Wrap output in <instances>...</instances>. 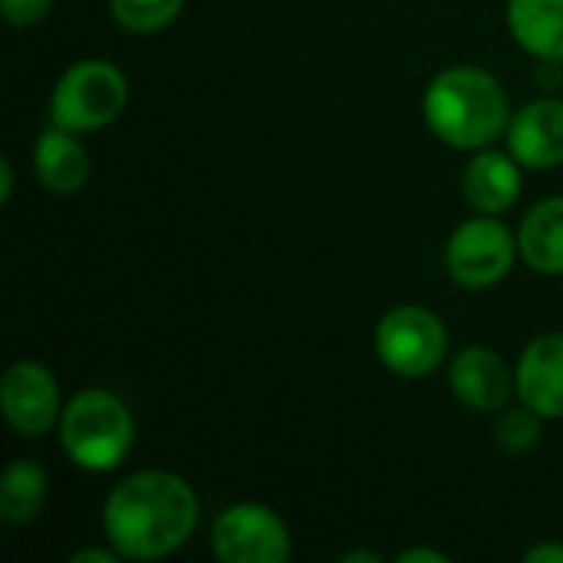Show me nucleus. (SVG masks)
Wrapping results in <instances>:
<instances>
[{
	"mask_svg": "<svg viewBox=\"0 0 563 563\" xmlns=\"http://www.w3.org/2000/svg\"><path fill=\"white\" fill-rule=\"evenodd\" d=\"M449 389L475 412H505L511 396H518L515 373L492 346H465L455 353L449 363Z\"/></svg>",
	"mask_w": 563,
	"mask_h": 563,
	"instance_id": "obj_9",
	"label": "nucleus"
},
{
	"mask_svg": "<svg viewBox=\"0 0 563 563\" xmlns=\"http://www.w3.org/2000/svg\"><path fill=\"white\" fill-rule=\"evenodd\" d=\"M399 563H449V554L429 551V548H409L399 554Z\"/></svg>",
	"mask_w": 563,
	"mask_h": 563,
	"instance_id": "obj_22",
	"label": "nucleus"
},
{
	"mask_svg": "<svg viewBox=\"0 0 563 563\" xmlns=\"http://www.w3.org/2000/svg\"><path fill=\"white\" fill-rule=\"evenodd\" d=\"M201 521L195 488L162 468L122 478L102 505V531L122 561H162L191 541Z\"/></svg>",
	"mask_w": 563,
	"mask_h": 563,
	"instance_id": "obj_1",
	"label": "nucleus"
},
{
	"mask_svg": "<svg viewBox=\"0 0 563 563\" xmlns=\"http://www.w3.org/2000/svg\"><path fill=\"white\" fill-rule=\"evenodd\" d=\"M508 30L531 56L563 63V0H508Z\"/></svg>",
	"mask_w": 563,
	"mask_h": 563,
	"instance_id": "obj_15",
	"label": "nucleus"
},
{
	"mask_svg": "<svg viewBox=\"0 0 563 563\" xmlns=\"http://www.w3.org/2000/svg\"><path fill=\"white\" fill-rule=\"evenodd\" d=\"M544 432V416L534 412L531 406H518V409H505L501 422H498V445L508 455H525L528 449H534L541 442Z\"/></svg>",
	"mask_w": 563,
	"mask_h": 563,
	"instance_id": "obj_18",
	"label": "nucleus"
},
{
	"mask_svg": "<svg viewBox=\"0 0 563 563\" xmlns=\"http://www.w3.org/2000/svg\"><path fill=\"white\" fill-rule=\"evenodd\" d=\"M119 551L115 548H82V551H73L69 554V563H119Z\"/></svg>",
	"mask_w": 563,
	"mask_h": 563,
	"instance_id": "obj_21",
	"label": "nucleus"
},
{
	"mask_svg": "<svg viewBox=\"0 0 563 563\" xmlns=\"http://www.w3.org/2000/svg\"><path fill=\"white\" fill-rule=\"evenodd\" d=\"M521 261L544 277H563V195L538 201L518 228Z\"/></svg>",
	"mask_w": 563,
	"mask_h": 563,
	"instance_id": "obj_14",
	"label": "nucleus"
},
{
	"mask_svg": "<svg viewBox=\"0 0 563 563\" xmlns=\"http://www.w3.org/2000/svg\"><path fill=\"white\" fill-rule=\"evenodd\" d=\"M181 7L185 0H109L112 20L125 33H135V36H148V33L172 26Z\"/></svg>",
	"mask_w": 563,
	"mask_h": 563,
	"instance_id": "obj_17",
	"label": "nucleus"
},
{
	"mask_svg": "<svg viewBox=\"0 0 563 563\" xmlns=\"http://www.w3.org/2000/svg\"><path fill=\"white\" fill-rule=\"evenodd\" d=\"M211 551L224 563H284L294 554V544L277 511L257 501H241L214 518Z\"/></svg>",
	"mask_w": 563,
	"mask_h": 563,
	"instance_id": "obj_7",
	"label": "nucleus"
},
{
	"mask_svg": "<svg viewBox=\"0 0 563 563\" xmlns=\"http://www.w3.org/2000/svg\"><path fill=\"white\" fill-rule=\"evenodd\" d=\"M53 0H0V13L10 26H33L46 20Z\"/></svg>",
	"mask_w": 563,
	"mask_h": 563,
	"instance_id": "obj_19",
	"label": "nucleus"
},
{
	"mask_svg": "<svg viewBox=\"0 0 563 563\" xmlns=\"http://www.w3.org/2000/svg\"><path fill=\"white\" fill-rule=\"evenodd\" d=\"M0 412L20 439H43L63 416L56 376L33 360L13 363L0 379Z\"/></svg>",
	"mask_w": 563,
	"mask_h": 563,
	"instance_id": "obj_8",
	"label": "nucleus"
},
{
	"mask_svg": "<svg viewBox=\"0 0 563 563\" xmlns=\"http://www.w3.org/2000/svg\"><path fill=\"white\" fill-rule=\"evenodd\" d=\"M525 563H563V544L544 541L525 551Z\"/></svg>",
	"mask_w": 563,
	"mask_h": 563,
	"instance_id": "obj_20",
	"label": "nucleus"
},
{
	"mask_svg": "<svg viewBox=\"0 0 563 563\" xmlns=\"http://www.w3.org/2000/svg\"><path fill=\"white\" fill-rule=\"evenodd\" d=\"M518 399L544 419H563V333H544L515 366Z\"/></svg>",
	"mask_w": 563,
	"mask_h": 563,
	"instance_id": "obj_11",
	"label": "nucleus"
},
{
	"mask_svg": "<svg viewBox=\"0 0 563 563\" xmlns=\"http://www.w3.org/2000/svg\"><path fill=\"white\" fill-rule=\"evenodd\" d=\"M515 257H521L518 234L505 221H498V214H475L462 221L445 244L449 277L465 290L501 284L511 274Z\"/></svg>",
	"mask_w": 563,
	"mask_h": 563,
	"instance_id": "obj_6",
	"label": "nucleus"
},
{
	"mask_svg": "<svg viewBox=\"0 0 563 563\" xmlns=\"http://www.w3.org/2000/svg\"><path fill=\"white\" fill-rule=\"evenodd\" d=\"M56 429L66 459L92 475L119 468L135 445V419L129 406L109 389L76 393L63 406Z\"/></svg>",
	"mask_w": 563,
	"mask_h": 563,
	"instance_id": "obj_3",
	"label": "nucleus"
},
{
	"mask_svg": "<svg viewBox=\"0 0 563 563\" xmlns=\"http://www.w3.org/2000/svg\"><path fill=\"white\" fill-rule=\"evenodd\" d=\"M129 102L125 73L109 59L73 63L49 99V122L69 132H99L112 125Z\"/></svg>",
	"mask_w": 563,
	"mask_h": 563,
	"instance_id": "obj_4",
	"label": "nucleus"
},
{
	"mask_svg": "<svg viewBox=\"0 0 563 563\" xmlns=\"http://www.w3.org/2000/svg\"><path fill=\"white\" fill-rule=\"evenodd\" d=\"M521 168L525 165L511 152H498L492 145L478 148L462 175V195L468 208H475L478 214H505L508 208H515L525 188Z\"/></svg>",
	"mask_w": 563,
	"mask_h": 563,
	"instance_id": "obj_12",
	"label": "nucleus"
},
{
	"mask_svg": "<svg viewBox=\"0 0 563 563\" xmlns=\"http://www.w3.org/2000/svg\"><path fill=\"white\" fill-rule=\"evenodd\" d=\"M89 152L79 142V132L49 125L46 132H40L36 148H33V172L40 178V185L49 195H76L82 191V185L89 181Z\"/></svg>",
	"mask_w": 563,
	"mask_h": 563,
	"instance_id": "obj_13",
	"label": "nucleus"
},
{
	"mask_svg": "<svg viewBox=\"0 0 563 563\" xmlns=\"http://www.w3.org/2000/svg\"><path fill=\"white\" fill-rule=\"evenodd\" d=\"M46 472L36 462H10L0 478V521L10 528H23L40 518L46 505Z\"/></svg>",
	"mask_w": 563,
	"mask_h": 563,
	"instance_id": "obj_16",
	"label": "nucleus"
},
{
	"mask_svg": "<svg viewBox=\"0 0 563 563\" xmlns=\"http://www.w3.org/2000/svg\"><path fill=\"white\" fill-rule=\"evenodd\" d=\"M432 135L459 152H478L508 132L511 106L505 86L478 66H449L432 76L422 96Z\"/></svg>",
	"mask_w": 563,
	"mask_h": 563,
	"instance_id": "obj_2",
	"label": "nucleus"
},
{
	"mask_svg": "<svg viewBox=\"0 0 563 563\" xmlns=\"http://www.w3.org/2000/svg\"><path fill=\"white\" fill-rule=\"evenodd\" d=\"M13 185H16L13 162H10V158H0V205H10V198H13Z\"/></svg>",
	"mask_w": 563,
	"mask_h": 563,
	"instance_id": "obj_23",
	"label": "nucleus"
},
{
	"mask_svg": "<svg viewBox=\"0 0 563 563\" xmlns=\"http://www.w3.org/2000/svg\"><path fill=\"white\" fill-rule=\"evenodd\" d=\"M383 561V554H376V551H346V554H340V563H379Z\"/></svg>",
	"mask_w": 563,
	"mask_h": 563,
	"instance_id": "obj_24",
	"label": "nucleus"
},
{
	"mask_svg": "<svg viewBox=\"0 0 563 563\" xmlns=\"http://www.w3.org/2000/svg\"><path fill=\"white\" fill-rule=\"evenodd\" d=\"M508 152L531 172L563 165V99H534L511 112Z\"/></svg>",
	"mask_w": 563,
	"mask_h": 563,
	"instance_id": "obj_10",
	"label": "nucleus"
},
{
	"mask_svg": "<svg viewBox=\"0 0 563 563\" xmlns=\"http://www.w3.org/2000/svg\"><path fill=\"white\" fill-rule=\"evenodd\" d=\"M449 353V330L429 307L402 303L389 310L376 327V356L379 363L402 376L422 379L432 376Z\"/></svg>",
	"mask_w": 563,
	"mask_h": 563,
	"instance_id": "obj_5",
	"label": "nucleus"
}]
</instances>
